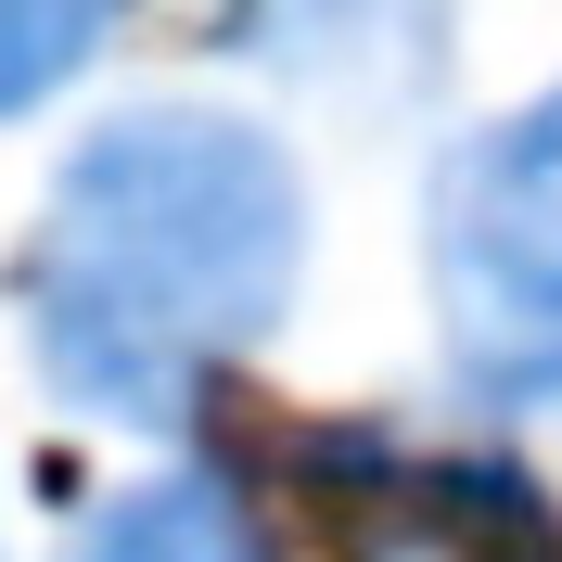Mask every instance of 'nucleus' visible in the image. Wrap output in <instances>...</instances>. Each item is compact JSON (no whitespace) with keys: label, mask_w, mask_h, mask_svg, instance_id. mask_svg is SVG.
<instances>
[{"label":"nucleus","mask_w":562,"mask_h":562,"mask_svg":"<svg viewBox=\"0 0 562 562\" xmlns=\"http://www.w3.org/2000/svg\"><path fill=\"white\" fill-rule=\"evenodd\" d=\"M65 562H281V525L231 460H167V473L115 486L65 537Z\"/></svg>","instance_id":"3"},{"label":"nucleus","mask_w":562,"mask_h":562,"mask_svg":"<svg viewBox=\"0 0 562 562\" xmlns=\"http://www.w3.org/2000/svg\"><path fill=\"white\" fill-rule=\"evenodd\" d=\"M307 269V179L281 128L231 103H128L77 128L13 256L38 384L90 422L167 435L192 396L256 358Z\"/></svg>","instance_id":"1"},{"label":"nucleus","mask_w":562,"mask_h":562,"mask_svg":"<svg viewBox=\"0 0 562 562\" xmlns=\"http://www.w3.org/2000/svg\"><path fill=\"white\" fill-rule=\"evenodd\" d=\"M128 0H0V128L38 103H65L77 77L103 65V38Z\"/></svg>","instance_id":"4"},{"label":"nucleus","mask_w":562,"mask_h":562,"mask_svg":"<svg viewBox=\"0 0 562 562\" xmlns=\"http://www.w3.org/2000/svg\"><path fill=\"white\" fill-rule=\"evenodd\" d=\"M422 294H435V346L460 396L486 409L562 396V77L435 154Z\"/></svg>","instance_id":"2"}]
</instances>
